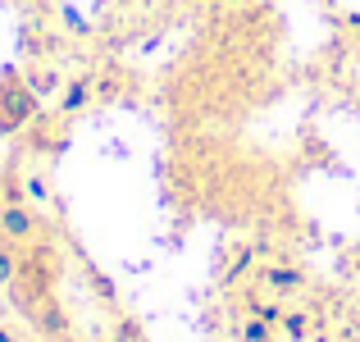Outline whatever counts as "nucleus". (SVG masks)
I'll use <instances>...</instances> for the list:
<instances>
[{
	"instance_id": "nucleus-1",
	"label": "nucleus",
	"mask_w": 360,
	"mask_h": 342,
	"mask_svg": "<svg viewBox=\"0 0 360 342\" xmlns=\"http://www.w3.org/2000/svg\"><path fill=\"white\" fill-rule=\"evenodd\" d=\"M55 283H60V251L51 242H32L23 246V265H18L14 283L5 292L23 315H32L46 297H55Z\"/></svg>"
},
{
	"instance_id": "nucleus-2",
	"label": "nucleus",
	"mask_w": 360,
	"mask_h": 342,
	"mask_svg": "<svg viewBox=\"0 0 360 342\" xmlns=\"http://www.w3.org/2000/svg\"><path fill=\"white\" fill-rule=\"evenodd\" d=\"M41 110V91L23 78L18 69H0V137H14Z\"/></svg>"
},
{
	"instance_id": "nucleus-3",
	"label": "nucleus",
	"mask_w": 360,
	"mask_h": 342,
	"mask_svg": "<svg viewBox=\"0 0 360 342\" xmlns=\"http://www.w3.org/2000/svg\"><path fill=\"white\" fill-rule=\"evenodd\" d=\"M0 237H5V242H18V246L46 242L41 210L27 205V201H0Z\"/></svg>"
},
{
	"instance_id": "nucleus-4",
	"label": "nucleus",
	"mask_w": 360,
	"mask_h": 342,
	"mask_svg": "<svg viewBox=\"0 0 360 342\" xmlns=\"http://www.w3.org/2000/svg\"><path fill=\"white\" fill-rule=\"evenodd\" d=\"M260 288L269 292L274 301H292L297 292H306V270L301 265H288V260H274L260 270Z\"/></svg>"
},
{
	"instance_id": "nucleus-5",
	"label": "nucleus",
	"mask_w": 360,
	"mask_h": 342,
	"mask_svg": "<svg viewBox=\"0 0 360 342\" xmlns=\"http://www.w3.org/2000/svg\"><path fill=\"white\" fill-rule=\"evenodd\" d=\"M27 319H32V329H37V334H41V338H51V342H64V338L73 334L69 310L60 306V297H46V301H41V306H37Z\"/></svg>"
},
{
	"instance_id": "nucleus-6",
	"label": "nucleus",
	"mask_w": 360,
	"mask_h": 342,
	"mask_svg": "<svg viewBox=\"0 0 360 342\" xmlns=\"http://www.w3.org/2000/svg\"><path fill=\"white\" fill-rule=\"evenodd\" d=\"M278 334L288 342H306L310 338V315L306 310H283L278 315Z\"/></svg>"
},
{
	"instance_id": "nucleus-7",
	"label": "nucleus",
	"mask_w": 360,
	"mask_h": 342,
	"mask_svg": "<svg viewBox=\"0 0 360 342\" xmlns=\"http://www.w3.org/2000/svg\"><path fill=\"white\" fill-rule=\"evenodd\" d=\"M18 265H23V246H18V242H5V237H0V288H9V283H14Z\"/></svg>"
},
{
	"instance_id": "nucleus-8",
	"label": "nucleus",
	"mask_w": 360,
	"mask_h": 342,
	"mask_svg": "<svg viewBox=\"0 0 360 342\" xmlns=\"http://www.w3.org/2000/svg\"><path fill=\"white\" fill-rule=\"evenodd\" d=\"M274 319H264V315H251V319H242V342H274Z\"/></svg>"
},
{
	"instance_id": "nucleus-9",
	"label": "nucleus",
	"mask_w": 360,
	"mask_h": 342,
	"mask_svg": "<svg viewBox=\"0 0 360 342\" xmlns=\"http://www.w3.org/2000/svg\"><path fill=\"white\" fill-rule=\"evenodd\" d=\"M87 96H91V82L87 78H78V82H69V91H64V110H82V106H87Z\"/></svg>"
}]
</instances>
